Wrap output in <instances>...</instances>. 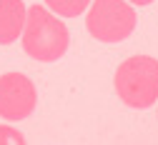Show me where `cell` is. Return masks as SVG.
Returning <instances> with one entry per match:
<instances>
[{
  "label": "cell",
  "instance_id": "obj_1",
  "mask_svg": "<svg viewBox=\"0 0 158 145\" xmlns=\"http://www.w3.org/2000/svg\"><path fill=\"white\" fill-rule=\"evenodd\" d=\"M20 43L28 58L38 63H55L70 48V30L60 20V15H55L45 3L30 5Z\"/></svg>",
  "mask_w": 158,
  "mask_h": 145
},
{
  "label": "cell",
  "instance_id": "obj_2",
  "mask_svg": "<svg viewBox=\"0 0 158 145\" xmlns=\"http://www.w3.org/2000/svg\"><path fill=\"white\" fill-rule=\"evenodd\" d=\"M113 88L128 108H153L158 103V60L151 55L126 58L113 75Z\"/></svg>",
  "mask_w": 158,
  "mask_h": 145
},
{
  "label": "cell",
  "instance_id": "obj_3",
  "mask_svg": "<svg viewBox=\"0 0 158 145\" xmlns=\"http://www.w3.org/2000/svg\"><path fill=\"white\" fill-rule=\"evenodd\" d=\"M138 25V10L128 0H93L85 10V30L101 43H123Z\"/></svg>",
  "mask_w": 158,
  "mask_h": 145
},
{
  "label": "cell",
  "instance_id": "obj_4",
  "mask_svg": "<svg viewBox=\"0 0 158 145\" xmlns=\"http://www.w3.org/2000/svg\"><path fill=\"white\" fill-rule=\"evenodd\" d=\"M38 105V88L23 73H3L0 75V118L10 123L25 120Z\"/></svg>",
  "mask_w": 158,
  "mask_h": 145
},
{
  "label": "cell",
  "instance_id": "obj_5",
  "mask_svg": "<svg viewBox=\"0 0 158 145\" xmlns=\"http://www.w3.org/2000/svg\"><path fill=\"white\" fill-rule=\"evenodd\" d=\"M28 5L23 0H0V45H10L23 35Z\"/></svg>",
  "mask_w": 158,
  "mask_h": 145
},
{
  "label": "cell",
  "instance_id": "obj_6",
  "mask_svg": "<svg viewBox=\"0 0 158 145\" xmlns=\"http://www.w3.org/2000/svg\"><path fill=\"white\" fill-rule=\"evenodd\" d=\"M43 3L60 18H78V15H85L93 0H43Z\"/></svg>",
  "mask_w": 158,
  "mask_h": 145
},
{
  "label": "cell",
  "instance_id": "obj_7",
  "mask_svg": "<svg viewBox=\"0 0 158 145\" xmlns=\"http://www.w3.org/2000/svg\"><path fill=\"white\" fill-rule=\"evenodd\" d=\"M13 143L23 145V143H25L23 133L15 130V128H10V125H0V145H13Z\"/></svg>",
  "mask_w": 158,
  "mask_h": 145
},
{
  "label": "cell",
  "instance_id": "obj_8",
  "mask_svg": "<svg viewBox=\"0 0 158 145\" xmlns=\"http://www.w3.org/2000/svg\"><path fill=\"white\" fill-rule=\"evenodd\" d=\"M128 3H133L135 8H143V5H151L153 0H128Z\"/></svg>",
  "mask_w": 158,
  "mask_h": 145
},
{
  "label": "cell",
  "instance_id": "obj_9",
  "mask_svg": "<svg viewBox=\"0 0 158 145\" xmlns=\"http://www.w3.org/2000/svg\"><path fill=\"white\" fill-rule=\"evenodd\" d=\"M156 115H158V110H156Z\"/></svg>",
  "mask_w": 158,
  "mask_h": 145
}]
</instances>
